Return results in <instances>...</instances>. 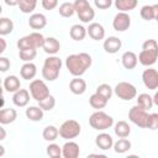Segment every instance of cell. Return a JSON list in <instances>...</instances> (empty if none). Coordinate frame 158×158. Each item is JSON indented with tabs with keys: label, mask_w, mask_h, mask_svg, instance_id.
<instances>
[{
	"label": "cell",
	"mask_w": 158,
	"mask_h": 158,
	"mask_svg": "<svg viewBox=\"0 0 158 158\" xmlns=\"http://www.w3.org/2000/svg\"><path fill=\"white\" fill-rule=\"evenodd\" d=\"M91 56L85 52L69 54L65 59V67L73 77H81L91 67Z\"/></svg>",
	"instance_id": "obj_1"
},
{
	"label": "cell",
	"mask_w": 158,
	"mask_h": 158,
	"mask_svg": "<svg viewBox=\"0 0 158 158\" xmlns=\"http://www.w3.org/2000/svg\"><path fill=\"white\" fill-rule=\"evenodd\" d=\"M158 59V42L156 40H146L142 51L138 53V62L144 67H152Z\"/></svg>",
	"instance_id": "obj_2"
},
{
	"label": "cell",
	"mask_w": 158,
	"mask_h": 158,
	"mask_svg": "<svg viewBox=\"0 0 158 158\" xmlns=\"http://www.w3.org/2000/svg\"><path fill=\"white\" fill-rule=\"evenodd\" d=\"M62 59L57 56H49L44 59L43 67H42V77L47 81H54L60 73L62 69Z\"/></svg>",
	"instance_id": "obj_3"
},
{
	"label": "cell",
	"mask_w": 158,
	"mask_h": 158,
	"mask_svg": "<svg viewBox=\"0 0 158 158\" xmlns=\"http://www.w3.org/2000/svg\"><path fill=\"white\" fill-rule=\"evenodd\" d=\"M89 125L91 126V128H94L96 131H105L114 126V118H112V116L107 115L106 112H104L101 110H96L95 112H93L90 115Z\"/></svg>",
	"instance_id": "obj_4"
},
{
	"label": "cell",
	"mask_w": 158,
	"mask_h": 158,
	"mask_svg": "<svg viewBox=\"0 0 158 158\" xmlns=\"http://www.w3.org/2000/svg\"><path fill=\"white\" fill-rule=\"evenodd\" d=\"M44 36L41 32H32L27 36L21 37L17 41V48L19 49H26V48H40L44 43Z\"/></svg>",
	"instance_id": "obj_5"
},
{
	"label": "cell",
	"mask_w": 158,
	"mask_h": 158,
	"mask_svg": "<svg viewBox=\"0 0 158 158\" xmlns=\"http://www.w3.org/2000/svg\"><path fill=\"white\" fill-rule=\"evenodd\" d=\"M81 127L80 123L75 120H67L59 127V136L67 141L74 139L80 135Z\"/></svg>",
	"instance_id": "obj_6"
},
{
	"label": "cell",
	"mask_w": 158,
	"mask_h": 158,
	"mask_svg": "<svg viewBox=\"0 0 158 158\" xmlns=\"http://www.w3.org/2000/svg\"><path fill=\"white\" fill-rule=\"evenodd\" d=\"M114 93L115 95L125 101H130L132 99H135L137 96V89L133 84L128 83V81H120L116 84V86L114 88Z\"/></svg>",
	"instance_id": "obj_7"
},
{
	"label": "cell",
	"mask_w": 158,
	"mask_h": 158,
	"mask_svg": "<svg viewBox=\"0 0 158 158\" xmlns=\"http://www.w3.org/2000/svg\"><path fill=\"white\" fill-rule=\"evenodd\" d=\"M28 89H30V93H31V98L35 99L37 102L51 95L47 84L44 83V80H41V79H33L30 83Z\"/></svg>",
	"instance_id": "obj_8"
},
{
	"label": "cell",
	"mask_w": 158,
	"mask_h": 158,
	"mask_svg": "<svg viewBox=\"0 0 158 158\" xmlns=\"http://www.w3.org/2000/svg\"><path fill=\"white\" fill-rule=\"evenodd\" d=\"M148 112L143 109H141L138 105H135L130 109L128 111V120L135 123L136 126L141 128H147V122H148Z\"/></svg>",
	"instance_id": "obj_9"
},
{
	"label": "cell",
	"mask_w": 158,
	"mask_h": 158,
	"mask_svg": "<svg viewBox=\"0 0 158 158\" xmlns=\"http://www.w3.org/2000/svg\"><path fill=\"white\" fill-rule=\"evenodd\" d=\"M131 26V17L127 12H122V11H118L114 20H112V27L115 31L117 32H125L130 28Z\"/></svg>",
	"instance_id": "obj_10"
},
{
	"label": "cell",
	"mask_w": 158,
	"mask_h": 158,
	"mask_svg": "<svg viewBox=\"0 0 158 158\" xmlns=\"http://www.w3.org/2000/svg\"><path fill=\"white\" fill-rule=\"evenodd\" d=\"M142 81H143L144 86L149 90L158 89V70L154 68H151V67L144 69L142 73Z\"/></svg>",
	"instance_id": "obj_11"
},
{
	"label": "cell",
	"mask_w": 158,
	"mask_h": 158,
	"mask_svg": "<svg viewBox=\"0 0 158 158\" xmlns=\"http://www.w3.org/2000/svg\"><path fill=\"white\" fill-rule=\"evenodd\" d=\"M80 154L79 144L72 139L67 141L62 147V157L64 158H78Z\"/></svg>",
	"instance_id": "obj_12"
},
{
	"label": "cell",
	"mask_w": 158,
	"mask_h": 158,
	"mask_svg": "<svg viewBox=\"0 0 158 158\" xmlns=\"http://www.w3.org/2000/svg\"><path fill=\"white\" fill-rule=\"evenodd\" d=\"M30 95H31L30 90H27V89H19L12 95V102H14V105H16L17 107H25V106H27L28 102H30Z\"/></svg>",
	"instance_id": "obj_13"
},
{
	"label": "cell",
	"mask_w": 158,
	"mask_h": 158,
	"mask_svg": "<svg viewBox=\"0 0 158 158\" xmlns=\"http://www.w3.org/2000/svg\"><path fill=\"white\" fill-rule=\"evenodd\" d=\"M86 31H88L89 37L91 40H94V41H101V40L105 38V28L99 22H91V23H89Z\"/></svg>",
	"instance_id": "obj_14"
},
{
	"label": "cell",
	"mask_w": 158,
	"mask_h": 158,
	"mask_svg": "<svg viewBox=\"0 0 158 158\" xmlns=\"http://www.w3.org/2000/svg\"><path fill=\"white\" fill-rule=\"evenodd\" d=\"M102 47H104V49H105L106 53L115 54V53H117V52L121 49L122 42H121V40H120L118 37H116V36H110V37H107V38L104 41Z\"/></svg>",
	"instance_id": "obj_15"
},
{
	"label": "cell",
	"mask_w": 158,
	"mask_h": 158,
	"mask_svg": "<svg viewBox=\"0 0 158 158\" xmlns=\"http://www.w3.org/2000/svg\"><path fill=\"white\" fill-rule=\"evenodd\" d=\"M95 144H96V147L99 149L107 151V149H110V148L114 147V139H112V137L109 133L101 132V133H99L95 137Z\"/></svg>",
	"instance_id": "obj_16"
},
{
	"label": "cell",
	"mask_w": 158,
	"mask_h": 158,
	"mask_svg": "<svg viewBox=\"0 0 158 158\" xmlns=\"http://www.w3.org/2000/svg\"><path fill=\"white\" fill-rule=\"evenodd\" d=\"M121 63H122V67L125 69H128V70H132L136 68L137 63H138V57L135 52L132 51H126L122 56H121Z\"/></svg>",
	"instance_id": "obj_17"
},
{
	"label": "cell",
	"mask_w": 158,
	"mask_h": 158,
	"mask_svg": "<svg viewBox=\"0 0 158 158\" xmlns=\"http://www.w3.org/2000/svg\"><path fill=\"white\" fill-rule=\"evenodd\" d=\"M69 90L74 95H83L86 91V81L80 77H74L69 83Z\"/></svg>",
	"instance_id": "obj_18"
},
{
	"label": "cell",
	"mask_w": 158,
	"mask_h": 158,
	"mask_svg": "<svg viewBox=\"0 0 158 158\" xmlns=\"http://www.w3.org/2000/svg\"><path fill=\"white\" fill-rule=\"evenodd\" d=\"M42 48H43V51H44L47 54H49V56H56V54L59 52V49H60V43H59V41H58L57 38H54V37H47V38L44 40V43H43Z\"/></svg>",
	"instance_id": "obj_19"
},
{
	"label": "cell",
	"mask_w": 158,
	"mask_h": 158,
	"mask_svg": "<svg viewBox=\"0 0 158 158\" xmlns=\"http://www.w3.org/2000/svg\"><path fill=\"white\" fill-rule=\"evenodd\" d=\"M37 74V67L32 62H25L20 69V75L25 80H33Z\"/></svg>",
	"instance_id": "obj_20"
},
{
	"label": "cell",
	"mask_w": 158,
	"mask_h": 158,
	"mask_svg": "<svg viewBox=\"0 0 158 158\" xmlns=\"http://www.w3.org/2000/svg\"><path fill=\"white\" fill-rule=\"evenodd\" d=\"M47 25V17L43 14H32L28 19V26L32 30H42Z\"/></svg>",
	"instance_id": "obj_21"
},
{
	"label": "cell",
	"mask_w": 158,
	"mask_h": 158,
	"mask_svg": "<svg viewBox=\"0 0 158 158\" xmlns=\"http://www.w3.org/2000/svg\"><path fill=\"white\" fill-rule=\"evenodd\" d=\"M2 85H4V89L7 93H15L19 89H21V81H20V79L16 75H9V77H6L4 79Z\"/></svg>",
	"instance_id": "obj_22"
},
{
	"label": "cell",
	"mask_w": 158,
	"mask_h": 158,
	"mask_svg": "<svg viewBox=\"0 0 158 158\" xmlns=\"http://www.w3.org/2000/svg\"><path fill=\"white\" fill-rule=\"evenodd\" d=\"M17 118V111L15 109H1L0 111V123L1 125H10Z\"/></svg>",
	"instance_id": "obj_23"
},
{
	"label": "cell",
	"mask_w": 158,
	"mask_h": 158,
	"mask_svg": "<svg viewBox=\"0 0 158 158\" xmlns=\"http://www.w3.org/2000/svg\"><path fill=\"white\" fill-rule=\"evenodd\" d=\"M86 35H88L86 28H85L83 25H79V23L73 25V26L70 27V30H69V36H70V38L74 40V41H83Z\"/></svg>",
	"instance_id": "obj_24"
},
{
	"label": "cell",
	"mask_w": 158,
	"mask_h": 158,
	"mask_svg": "<svg viewBox=\"0 0 158 158\" xmlns=\"http://www.w3.org/2000/svg\"><path fill=\"white\" fill-rule=\"evenodd\" d=\"M114 5L118 11L128 12V11H132L137 7L138 0H115Z\"/></svg>",
	"instance_id": "obj_25"
},
{
	"label": "cell",
	"mask_w": 158,
	"mask_h": 158,
	"mask_svg": "<svg viewBox=\"0 0 158 158\" xmlns=\"http://www.w3.org/2000/svg\"><path fill=\"white\" fill-rule=\"evenodd\" d=\"M43 111L44 110L41 109L40 106H28L25 111V115L30 121L37 122V121H41L43 118Z\"/></svg>",
	"instance_id": "obj_26"
},
{
	"label": "cell",
	"mask_w": 158,
	"mask_h": 158,
	"mask_svg": "<svg viewBox=\"0 0 158 158\" xmlns=\"http://www.w3.org/2000/svg\"><path fill=\"white\" fill-rule=\"evenodd\" d=\"M114 132L118 138H126L131 133V127L126 121H118L114 126Z\"/></svg>",
	"instance_id": "obj_27"
},
{
	"label": "cell",
	"mask_w": 158,
	"mask_h": 158,
	"mask_svg": "<svg viewBox=\"0 0 158 158\" xmlns=\"http://www.w3.org/2000/svg\"><path fill=\"white\" fill-rule=\"evenodd\" d=\"M107 99L106 98H104L102 95H100L99 93H94L90 98H89V104H90V106L93 107V109H96V110H101V109H104L106 105H107Z\"/></svg>",
	"instance_id": "obj_28"
},
{
	"label": "cell",
	"mask_w": 158,
	"mask_h": 158,
	"mask_svg": "<svg viewBox=\"0 0 158 158\" xmlns=\"http://www.w3.org/2000/svg\"><path fill=\"white\" fill-rule=\"evenodd\" d=\"M136 100H137V105H138L141 109L146 110V111L151 110L152 106L154 105V102H153V96H151V95H148V94H146V93L139 94Z\"/></svg>",
	"instance_id": "obj_29"
},
{
	"label": "cell",
	"mask_w": 158,
	"mask_h": 158,
	"mask_svg": "<svg viewBox=\"0 0 158 158\" xmlns=\"http://www.w3.org/2000/svg\"><path fill=\"white\" fill-rule=\"evenodd\" d=\"M58 136H59V128H57L56 126L48 125L43 128V132H42L43 139H46L48 142H54Z\"/></svg>",
	"instance_id": "obj_30"
},
{
	"label": "cell",
	"mask_w": 158,
	"mask_h": 158,
	"mask_svg": "<svg viewBox=\"0 0 158 158\" xmlns=\"http://www.w3.org/2000/svg\"><path fill=\"white\" fill-rule=\"evenodd\" d=\"M114 151L116 152V153H126L127 151H130L131 149V142L127 139V137L126 138H118L116 142H114Z\"/></svg>",
	"instance_id": "obj_31"
},
{
	"label": "cell",
	"mask_w": 158,
	"mask_h": 158,
	"mask_svg": "<svg viewBox=\"0 0 158 158\" xmlns=\"http://www.w3.org/2000/svg\"><path fill=\"white\" fill-rule=\"evenodd\" d=\"M14 31V22L9 17H1L0 19V35L6 36L10 35Z\"/></svg>",
	"instance_id": "obj_32"
},
{
	"label": "cell",
	"mask_w": 158,
	"mask_h": 158,
	"mask_svg": "<svg viewBox=\"0 0 158 158\" xmlns=\"http://www.w3.org/2000/svg\"><path fill=\"white\" fill-rule=\"evenodd\" d=\"M58 12L62 17H72L75 14L74 4L73 2H63L58 7Z\"/></svg>",
	"instance_id": "obj_33"
},
{
	"label": "cell",
	"mask_w": 158,
	"mask_h": 158,
	"mask_svg": "<svg viewBox=\"0 0 158 158\" xmlns=\"http://www.w3.org/2000/svg\"><path fill=\"white\" fill-rule=\"evenodd\" d=\"M77 15H78V17H79V20H80L81 22L89 23V22H91V21L94 20V17H95V11H94V9H93L91 6H89V7L84 9V10H81L80 12H78Z\"/></svg>",
	"instance_id": "obj_34"
},
{
	"label": "cell",
	"mask_w": 158,
	"mask_h": 158,
	"mask_svg": "<svg viewBox=\"0 0 158 158\" xmlns=\"http://www.w3.org/2000/svg\"><path fill=\"white\" fill-rule=\"evenodd\" d=\"M37 56L36 48H26V49H19V57L23 62H32Z\"/></svg>",
	"instance_id": "obj_35"
},
{
	"label": "cell",
	"mask_w": 158,
	"mask_h": 158,
	"mask_svg": "<svg viewBox=\"0 0 158 158\" xmlns=\"http://www.w3.org/2000/svg\"><path fill=\"white\" fill-rule=\"evenodd\" d=\"M37 5V0H20L19 9L23 14H31Z\"/></svg>",
	"instance_id": "obj_36"
},
{
	"label": "cell",
	"mask_w": 158,
	"mask_h": 158,
	"mask_svg": "<svg viewBox=\"0 0 158 158\" xmlns=\"http://www.w3.org/2000/svg\"><path fill=\"white\" fill-rule=\"evenodd\" d=\"M38 106H40L41 109H43L44 111H51V110H53L54 106H56V99H54V96H53V95H49V96H47L46 99L38 101Z\"/></svg>",
	"instance_id": "obj_37"
},
{
	"label": "cell",
	"mask_w": 158,
	"mask_h": 158,
	"mask_svg": "<svg viewBox=\"0 0 158 158\" xmlns=\"http://www.w3.org/2000/svg\"><path fill=\"white\" fill-rule=\"evenodd\" d=\"M139 15L144 20V21H151L154 19V11H153V6L152 5H144L141 7V11H139Z\"/></svg>",
	"instance_id": "obj_38"
},
{
	"label": "cell",
	"mask_w": 158,
	"mask_h": 158,
	"mask_svg": "<svg viewBox=\"0 0 158 158\" xmlns=\"http://www.w3.org/2000/svg\"><path fill=\"white\" fill-rule=\"evenodd\" d=\"M96 93H99L100 95H102L104 98H106L107 100H110L111 99V96H112V94H114V89L109 85V84H100V85H98V88H96Z\"/></svg>",
	"instance_id": "obj_39"
},
{
	"label": "cell",
	"mask_w": 158,
	"mask_h": 158,
	"mask_svg": "<svg viewBox=\"0 0 158 158\" xmlns=\"http://www.w3.org/2000/svg\"><path fill=\"white\" fill-rule=\"evenodd\" d=\"M47 154L51 158H59V157H62V147H59V144L52 142L47 146Z\"/></svg>",
	"instance_id": "obj_40"
},
{
	"label": "cell",
	"mask_w": 158,
	"mask_h": 158,
	"mask_svg": "<svg viewBox=\"0 0 158 158\" xmlns=\"http://www.w3.org/2000/svg\"><path fill=\"white\" fill-rule=\"evenodd\" d=\"M147 128H149V130H158V114L157 112H153V114L148 115Z\"/></svg>",
	"instance_id": "obj_41"
},
{
	"label": "cell",
	"mask_w": 158,
	"mask_h": 158,
	"mask_svg": "<svg viewBox=\"0 0 158 158\" xmlns=\"http://www.w3.org/2000/svg\"><path fill=\"white\" fill-rule=\"evenodd\" d=\"M73 4H74L75 14H78V12H80L81 10H84V9L89 7V6H91V5L89 4V1H88V0H75Z\"/></svg>",
	"instance_id": "obj_42"
},
{
	"label": "cell",
	"mask_w": 158,
	"mask_h": 158,
	"mask_svg": "<svg viewBox=\"0 0 158 158\" xmlns=\"http://www.w3.org/2000/svg\"><path fill=\"white\" fill-rule=\"evenodd\" d=\"M94 5L99 10H106L110 9L112 5V0H94Z\"/></svg>",
	"instance_id": "obj_43"
},
{
	"label": "cell",
	"mask_w": 158,
	"mask_h": 158,
	"mask_svg": "<svg viewBox=\"0 0 158 158\" xmlns=\"http://www.w3.org/2000/svg\"><path fill=\"white\" fill-rule=\"evenodd\" d=\"M58 6V0H42V7L44 10H53Z\"/></svg>",
	"instance_id": "obj_44"
},
{
	"label": "cell",
	"mask_w": 158,
	"mask_h": 158,
	"mask_svg": "<svg viewBox=\"0 0 158 158\" xmlns=\"http://www.w3.org/2000/svg\"><path fill=\"white\" fill-rule=\"evenodd\" d=\"M10 69V59L6 57H0V70L1 73H5Z\"/></svg>",
	"instance_id": "obj_45"
},
{
	"label": "cell",
	"mask_w": 158,
	"mask_h": 158,
	"mask_svg": "<svg viewBox=\"0 0 158 158\" xmlns=\"http://www.w3.org/2000/svg\"><path fill=\"white\" fill-rule=\"evenodd\" d=\"M4 2H5L7 6H19L20 0H4Z\"/></svg>",
	"instance_id": "obj_46"
},
{
	"label": "cell",
	"mask_w": 158,
	"mask_h": 158,
	"mask_svg": "<svg viewBox=\"0 0 158 158\" xmlns=\"http://www.w3.org/2000/svg\"><path fill=\"white\" fill-rule=\"evenodd\" d=\"M0 43H1V48H0V53L2 54V53L5 52V49H6V41H5V40H4L2 37H1V38H0Z\"/></svg>",
	"instance_id": "obj_47"
},
{
	"label": "cell",
	"mask_w": 158,
	"mask_h": 158,
	"mask_svg": "<svg viewBox=\"0 0 158 158\" xmlns=\"http://www.w3.org/2000/svg\"><path fill=\"white\" fill-rule=\"evenodd\" d=\"M0 141H2V139H5V137H6V131H5V128H4V125L0 127Z\"/></svg>",
	"instance_id": "obj_48"
},
{
	"label": "cell",
	"mask_w": 158,
	"mask_h": 158,
	"mask_svg": "<svg viewBox=\"0 0 158 158\" xmlns=\"http://www.w3.org/2000/svg\"><path fill=\"white\" fill-rule=\"evenodd\" d=\"M152 6H153V11H154V20L157 21L158 20V4H154Z\"/></svg>",
	"instance_id": "obj_49"
},
{
	"label": "cell",
	"mask_w": 158,
	"mask_h": 158,
	"mask_svg": "<svg viewBox=\"0 0 158 158\" xmlns=\"http://www.w3.org/2000/svg\"><path fill=\"white\" fill-rule=\"evenodd\" d=\"M153 102H154V105H157L158 106V90L156 91V94L153 95Z\"/></svg>",
	"instance_id": "obj_50"
},
{
	"label": "cell",
	"mask_w": 158,
	"mask_h": 158,
	"mask_svg": "<svg viewBox=\"0 0 158 158\" xmlns=\"http://www.w3.org/2000/svg\"><path fill=\"white\" fill-rule=\"evenodd\" d=\"M2 156H4V147L0 146V157H2Z\"/></svg>",
	"instance_id": "obj_51"
},
{
	"label": "cell",
	"mask_w": 158,
	"mask_h": 158,
	"mask_svg": "<svg viewBox=\"0 0 158 158\" xmlns=\"http://www.w3.org/2000/svg\"><path fill=\"white\" fill-rule=\"evenodd\" d=\"M89 157H105L104 154H89Z\"/></svg>",
	"instance_id": "obj_52"
},
{
	"label": "cell",
	"mask_w": 158,
	"mask_h": 158,
	"mask_svg": "<svg viewBox=\"0 0 158 158\" xmlns=\"http://www.w3.org/2000/svg\"><path fill=\"white\" fill-rule=\"evenodd\" d=\"M157 23H158V20H157Z\"/></svg>",
	"instance_id": "obj_53"
}]
</instances>
